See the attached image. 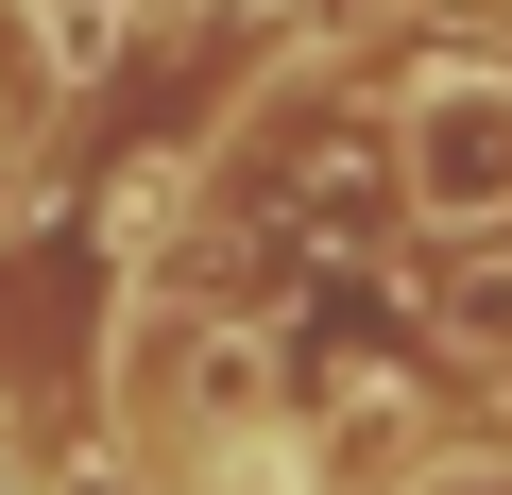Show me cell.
Here are the masks:
<instances>
[{
    "label": "cell",
    "instance_id": "6da1fadb",
    "mask_svg": "<svg viewBox=\"0 0 512 495\" xmlns=\"http://www.w3.org/2000/svg\"><path fill=\"white\" fill-rule=\"evenodd\" d=\"M393 171H410V205L427 222H512V69H427L410 86V120H393Z\"/></svg>",
    "mask_w": 512,
    "mask_h": 495
},
{
    "label": "cell",
    "instance_id": "277c9868",
    "mask_svg": "<svg viewBox=\"0 0 512 495\" xmlns=\"http://www.w3.org/2000/svg\"><path fill=\"white\" fill-rule=\"evenodd\" d=\"M427 495H512V478H427Z\"/></svg>",
    "mask_w": 512,
    "mask_h": 495
},
{
    "label": "cell",
    "instance_id": "3957f363",
    "mask_svg": "<svg viewBox=\"0 0 512 495\" xmlns=\"http://www.w3.org/2000/svg\"><path fill=\"white\" fill-rule=\"evenodd\" d=\"M103 18H120V0H69V35H103Z\"/></svg>",
    "mask_w": 512,
    "mask_h": 495
},
{
    "label": "cell",
    "instance_id": "7a4b0ae2",
    "mask_svg": "<svg viewBox=\"0 0 512 495\" xmlns=\"http://www.w3.org/2000/svg\"><path fill=\"white\" fill-rule=\"evenodd\" d=\"M35 495H137V478H103V461H52V478H35Z\"/></svg>",
    "mask_w": 512,
    "mask_h": 495
}]
</instances>
